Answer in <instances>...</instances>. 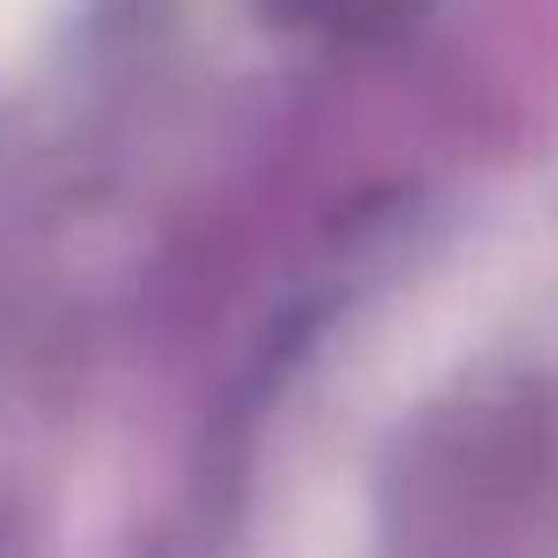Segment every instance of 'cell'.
Listing matches in <instances>:
<instances>
[{"mask_svg": "<svg viewBox=\"0 0 558 558\" xmlns=\"http://www.w3.org/2000/svg\"><path fill=\"white\" fill-rule=\"evenodd\" d=\"M66 9L74 0H0V74H17L25 58L66 25Z\"/></svg>", "mask_w": 558, "mask_h": 558, "instance_id": "cell-1", "label": "cell"}]
</instances>
